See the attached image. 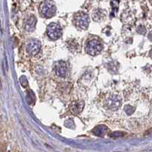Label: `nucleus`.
Here are the masks:
<instances>
[{
  "label": "nucleus",
  "instance_id": "obj_3",
  "mask_svg": "<svg viewBox=\"0 0 152 152\" xmlns=\"http://www.w3.org/2000/svg\"><path fill=\"white\" fill-rule=\"evenodd\" d=\"M76 25L81 29H86L90 24V18L85 12H79L76 15L74 18Z\"/></svg>",
  "mask_w": 152,
  "mask_h": 152
},
{
  "label": "nucleus",
  "instance_id": "obj_7",
  "mask_svg": "<svg viewBox=\"0 0 152 152\" xmlns=\"http://www.w3.org/2000/svg\"><path fill=\"white\" fill-rule=\"evenodd\" d=\"M54 71L57 76L64 77L67 75L68 69L66 63L64 61H57L54 64Z\"/></svg>",
  "mask_w": 152,
  "mask_h": 152
},
{
  "label": "nucleus",
  "instance_id": "obj_6",
  "mask_svg": "<svg viewBox=\"0 0 152 152\" xmlns=\"http://www.w3.org/2000/svg\"><path fill=\"white\" fill-rule=\"evenodd\" d=\"M122 105V99L119 96H112L106 101V106L112 110L118 109Z\"/></svg>",
  "mask_w": 152,
  "mask_h": 152
},
{
  "label": "nucleus",
  "instance_id": "obj_15",
  "mask_svg": "<svg viewBox=\"0 0 152 152\" xmlns=\"http://www.w3.org/2000/svg\"><path fill=\"white\" fill-rule=\"evenodd\" d=\"M149 38H150L151 40H152V31L150 33V35H149Z\"/></svg>",
  "mask_w": 152,
  "mask_h": 152
},
{
  "label": "nucleus",
  "instance_id": "obj_1",
  "mask_svg": "<svg viewBox=\"0 0 152 152\" xmlns=\"http://www.w3.org/2000/svg\"><path fill=\"white\" fill-rule=\"evenodd\" d=\"M56 6L54 2L49 0H46L41 2L39 7V12L41 15L44 18H51L56 13Z\"/></svg>",
  "mask_w": 152,
  "mask_h": 152
},
{
  "label": "nucleus",
  "instance_id": "obj_10",
  "mask_svg": "<svg viewBox=\"0 0 152 152\" xmlns=\"http://www.w3.org/2000/svg\"><path fill=\"white\" fill-rule=\"evenodd\" d=\"M106 130H107L106 127L101 125V126L96 127V128L94 129L93 133L96 135L102 136V135H104L105 132H106Z\"/></svg>",
  "mask_w": 152,
  "mask_h": 152
},
{
  "label": "nucleus",
  "instance_id": "obj_12",
  "mask_svg": "<svg viewBox=\"0 0 152 152\" xmlns=\"http://www.w3.org/2000/svg\"><path fill=\"white\" fill-rule=\"evenodd\" d=\"M122 133L120 132H112V134H110L109 136L110 137L112 138H118V137H121V136H122Z\"/></svg>",
  "mask_w": 152,
  "mask_h": 152
},
{
  "label": "nucleus",
  "instance_id": "obj_16",
  "mask_svg": "<svg viewBox=\"0 0 152 152\" xmlns=\"http://www.w3.org/2000/svg\"><path fill=\"white\" fill-rule=\"evenodd\" d=\"M151 57H152V51H151Z\"/></svg>",
  "mask_w": 152,
  "mask_h": 152
},
{
  "label": "nucleus",
  "instance_id": "obj_8",
  "mask_svg": "<svg viewBox=\"0 0 152 152\" xmlns=\"http://www.w3.org/2000/svg\"><path fill=\"white\" fill-rule=\"evenodd\" d=\"M84 105L85 103L83 101L80 100L73 102L70 106V112L73 114H74V115H77V114L80 113L83 111V109Z\"/></svg>",
  "mask_w": 152,
  "mask_h": 152
},
{
  "label": "nucleus",
  "instance_id": "obj_2",
  "mask_svg": "<svg viewBox=\"0 0 152 152\" xmlns=\"http://www.w3.org/2000/svg\"><path fill=\"white\" fill-rule=\"evenodd\" d=\"M103 49L102 43L97 39H93L89 41L86 46V52L90 55H96Z\"/></svg>",
  "mask_w": 152,
  "mask_h": 152
},
{
  "label": "nucleus",
  "instance_id": "obj_14",
  "mask_svg": "<svg viewBox=\"0 0 152 152\" xmlns=\"http://www.w3.org/2000/svg\"><path fill=\"white\" fill-rule=\"evenodd\" d=\"M20 82L23 86H28V80L25 78V77H22L20 79Z\"/></svg>",
  "mask_w": 152,
  "mask_h": 152
},
{
  "label": "nucleus",
  "instance_id": "obj_5",
  "mask_svg": "<svg viewBox=\"0 0 152 152\" xmlns=\"http://www.w3.org/2000/svg\"><path fill=\"white\" fill-rule=\"evenodd\" d=\"M41 48V44L39 41L32 39L28 42L26 45V50L27 52L31 55H35L38 53Z\"/></svg>",
  "mask_w": 152,
  "mask_h": 152
},
{
  "label": "nucleus",
  "instance_id": "obj_11",
  "mask_svg": "<svg viewBox=\"0 0 152 152\" xmlns=\"http://www.w3.org/2000/svg\"><path fill=\"white\" fill-rule=\"evenodd\" d=\"M103 17H104V15H103V13L100 10H96L93 14V18L95 21L101 20Z\"/></svg>",
  "mask_w": 152,
  "mask_h": 152
},
{
  "label": "nucleus",
  "instance_id": "obj_13",
  "mask_svg": "<svg viewBox=\"0 0 152 152\" xmlns=\"http://www.w3.org/2000/svg\"><path fill=\"white\" fill-rule=\"evenodd\" d=\"M125 111L127 112L128 114H132V112H134L135 111V109L133 108V107L130 106H125Z\"/></svg>",
  "mask_w": 152,
  "mask_h": 152
},
{
  "label": "nucleus",
  "instance_id": "obj_9",
  "mask_svg": "<svg viewBox=\"0 0 152 152\" xmlns=\"http://www.w3.org/2000/svg\"><path fill=\"white\" fill-rule=\"evenodd\" d=\"M37 18H35V15H31L27 18L25 23V28L28 31H33L35 28L36 25Z\"/></svg>",
  "mask_w": 152,
  "mask_h": 152
},
{
  "label": "nucleus",
  "instance_id": "obj_4",
  "mask_svg": "<svg viewBox=\"0 0 152 152\" xmlns=\"http://www.w3.org/2000/svg\"><path fill=\"white\" fill-rule=\"evenodd\" d=\"M47 34L51 40H57L61 36V34H62L61 25L54 22L50 24L47 29Z\"/></svg>",
  "mask_w": 152,
  "mask_h": 152
}]
</instances>
